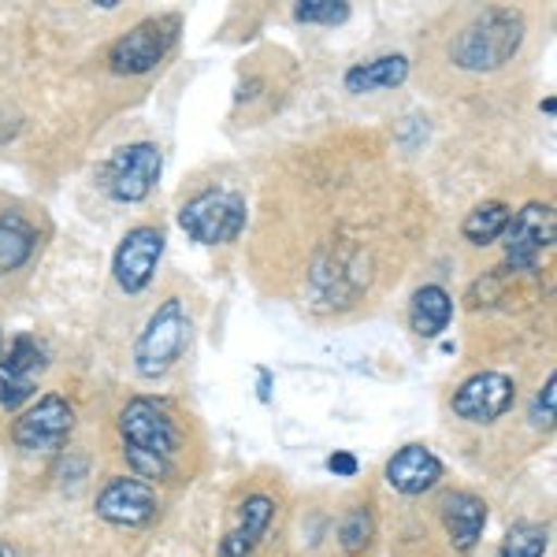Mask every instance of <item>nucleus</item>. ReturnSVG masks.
Masks as SVG:
<instances>
[{
  "instance_id": "nucleus-19",
  "label": "nucleus",
  "mask_w": 557,
  "mask_h": 557,
  "mask_svg": "<svg viewBox=\"0 0 557 557\" xmlns=\"http://www.w3.org/2000/svg\"><path fill=\"white\" fill-rule=\"evenodd\" d=\"M509 205L502 201H483L475 205V209L465 215V238L472 242V246H491V242H498L502 235H506L509 227Z\"/></svg>"
},
{
  "instance_id": "nucleus-12",
  "label": "nucleus",
  "mask_w": 557,
  "mask_h": 557,
  "mask_svg": "<svg viewBox=\"0 0 557 557\" xmlns=\"http://www.w3.org/2000/svg\"><path fill=\"white\" fill-rule=\"evenodd\" d=\"M157 513H160L157 491L141 480L120 475V480H112L97 494V517L115 528H146L149 520H157Z\"/></svg>"
},
{
  "instance_id": "nucleus-11",
  "label": "nucleus",
  "mask_w": 557,
  "mask_h": 557,
  "mask_svg": "<svg viewBox=\"0 0 557 557\" xmlns=\"http://www.w3.org/2000/svg\"><path fill=\"white\" fill-rule=\"evenodd\" d=\"M164 257V231L160 227H134L123 235L120 249L112 260V275L115 283L127 294H141L157 275V264Z\"/></svg>"
},
{
  "instance_id": "nucleus-9",
  "label": "nucleus",
  "mask_w": 557,
  "mask_h": 557,
  "mask_svg": "<svg viewBox=\"0 0 557 557\" xmlns=\"http://www.w3.org/2000/svg\"><path fill=\"white\" fill-rule=\"evenodd\" d=\"M49 357L45 346L34 335H15L8 354H0V406L15 412L23 401L34 398L38 391V375L45 372Z\"/></svg>"
},
{
  "instance_id": "nucleus-3",
  "label": "nucleus",
  "mask_w": 557,
  "mask_h": 557,
  "mask_svg": "<svg viewBox=\"0 0 557 557\" xmlns=\"http://www.w3.org/2000/svg\"><path fill=\"white\" fill-rule=\"evenodd\" d=\"M186 338H190V317H186L183 301L168 298L134 343V368L141 380H160L164 372H172V364L186 349Z\"/></svg>"
},
{
  "instance_id": "nucleus-15",
  "label": "nucleus",
  "mask_w": 557,
  "mask_h": 557,
  "mask_svg": "<svg viewBox=\"0 0 557 557\" xmlns=\"http://www.w3.org/2000/svg\"><path fill=\"white\" fill-rule=\"evenodd\" d=\"M272 517H275V502L264 498V494H253V498L242 502V524L220 543V557H249V550L272 528Z\"/></svg>"
},
{
  "instance_id": "nucleus-23",
  "label": "nucleus",
  "mask_w": 557,
  "mask_h": 557,
  "mask_svg": "<svg viewBox=\"0 0 557 557\" xmlns=\"http://www.w3.org/2000/svg\"><path fill=\"white\" fill-rule=\"evenodd\" d=\"M554 401H557V375L546 380V386L539 391L535 409H532V424L535 428H554Z\"/></svg>"
},
{
  "instance_id": "nucleus-8",
  "label": "nucleus",
  "mask_w": 557,
  "mask_h": 557,
  "mask_svg": "<svg viewBox=\"0 0 557 557\" xmlns=\"http://www.w3.org/2000/svg\"><path fill=\"white\" fill-rule=\"evenodd\" d=\"M71 428H75V409L60 394H45L38 406H30L15 420L12 443L26 454H52L71 438Z\"/></svg>"
},
{
  "instance_id": "nucleus-5",
  "label": "nucleus",
  "mask_w": 557,
  "mask_h": 557,
  "mask_svg": "<svg viewBox=\"0 0 557 557\" xmlns=\"http://www.w3.org/2000/svg\"><path fill=\"white\" fill-rule=\"evenodd\" d=\"M178 227L201 246H227L246 227V197L235 190H205L183 205Z\"/></svg>"
},
{
  "instance_id": "nucleus-14",
  "label": "nucleus",
  "mask_w": 557,
  "mask_h": 557,
  "mask_svg": "<svg viewBox=\"0 0 557 557\" xmlns=\"http://www.w3.org/2000/svg\"><path fill=\"white\" fill-rule=\"evenodd\" d=\"M443 524H446V532H450L457 550L469 554L475 546V539L483 535V524H487V506H483V498H475V494L457 491L443 502Z\"/></svg>"
},
{
  "instance_id": "nucleus-17",
  "label": "nucleus",
  "mask_w": 557,
  "mask_h": 557,
  "mask_svg": "<svg viewBox=\"0 0 557 557\" xmlns=\"http://www.w3.org/2000/svg\"><path fill=\"white\" fill-rule=\"evenodd\" d=\"M454 317V298L443 290V286L428 283L412 294V309H409V323L420 338H438L446 327H450Z\"/></svg>"
},
{
  "instance_id": "nucleus-27",
  "label": "nucleus",
  "mask_w": 557,
  "mask_h": 557,
  "mask_svg": "<svg viewBox=\"0 0 557 557\" xmlns=\"http://www.w3.org/2000/svg\"><path fill=\"white\" fill-rule=\"evenodd\" d=\"M0 557H12V550H8V546H4V543H0Z\"/></svg>"
},
{
  "instance_id": "nucleus-16",
  "label": "nucleus",
  "mask_w": 557,
  "mask_h": 557,
  "mask_svg": "<svg viewBox=\"0 0 557 557\" xmlns=\"http://www.w3.org/2000/svg\"><path fill=\"white\" fill-rule=\"evenodd\" d=\"M409 78V60L401 52L394 57H380V60H368V64H357L346 71V89L349 94H380V89H398Z\"/></svg>"
},
{
  "instance_id": "nucleus-6",
  "label": "nucleus",
  "mask_w": 557,
  "mask_h": 557,
  "mask_svg": "<svg viewBox=\"0 0 557 557\" xmlns=\"http://www.w3.org/2000/svg\"><path fill=\"white\" fill-rule=\"evenodd\" d=\"M175 38H178L175 15L141 20L134 30H127L108 49V64H112L115 75H149V71L172 52Z\"/></svg>"
},
{
  "instance_id": "nucleus-10",
  "label": "nucleus",
  "mask_w": 557,
  "mask_h": 557,
  "mask_svg": "<svg viewBox=\"0 0 557 557\" xmlns=\"http://www.w3.org/2000/svg\"><path fill=\"white\" fill-rule=\"evenodd\" d=\"M517 401V386L502 372H475L454 391V412L469 424H494Z\"/></svg>"
},
{
  "instance_id": "nucleus-26",
  "label": "nucleus",
  "mask_w": 557,
  "mask_h": 557,
  "mask_svg": "<svg viewBox=\"0 0 557 557\" xmlns=\"http://www.w3.org/2000/svg\"><path fill=\"white\" fill-rule=\"evenodd\" d=\"M554 108H557V101H554V97H546V101H543V112H546V115H554Z\"/></svg>"
},
{
  "instance_id": "nucleus-20",
  "label": "nucleus",
  "mask_w": 557,
  "mask_h": 557,
  "mask_svg": "<svg viewBox=\"0 0 557 557\" xmlns=\"http://www.w3.org/2000/svg\"><path fill=\"white\" fill-rule=\"evenodd\" d=\"M546 543H550V532L543 524L520 520V524L509 528V535L502 539L494 557H546Z\"/></svg>"
},
{
  "instance_id": "nucleus-13",
  "label": "nucleus",
  "mask_w": 557,
  "mask_h": 557,
  "mask_svg": "<svg viewBox=\"0 0 557 557\" xmlns=\"http://www.w3.org/2000/svg\"><path fill=\"white\" fill-rule=\"evenodd\" d=\"M443 480V461L428 446H406L386 461V483L398 494H424Z\"/></svg>"
},
{
  "instance_id": "nucleus-28",
  "label": "nucleus",
  "mask_w": 557,
  "mask_h": 557,
  "mask_svg": "<svg viewBox=\"0 0 557 557\" xmlns=\"http://www.w3.org/2000/svg\"><path fill=\"white\" fill-rule=\"evenodd\" d=\"M0 354H4V335H0Z\"/></svg>"
},
{
  "instance_id": "nucleus-1",
  "label": "nucleus",
  "mask_w": 557,
  "mask_h": 557,
  "mask_svg": "<svg viewBox=\"0 0 557 557\" xmlns=\"http://www.w3.org/2000/svg\"><path fill=\"white\" fill-rule=\"evenodd\" d=\"M120 435L123 454H127L134 472L146 475V480H168L172 475V457L183 435H178V424L164 401L131 398L120 412Z\"/></svg>"
},
{
  "instance_id": "nucleus-25",
  "label": "nucleus",
  "mask_w": 557,
  "mask_h": 557,
  "mask_svg": "<svg viewBox=\"0 0 557 557\" xmlns=\"http://www.w3.org/2000/svg\"><path fill=\"white\" fill-rule=\"evenodd\" d=\"M268 398H272V375L260 368V401H268Z\"/></svg>"
},
{
  "instance_id": "nucleus-21",
  "label": "nucleus",
  "mask_w": 557,
  "mask_h": 557,
  "mask_svg": "<svg viewBox=\"0 0 557 557\" xmlns=\"http://www.w3.org/2000/svg\"><path fill=\"white\" fill-rule=\"evenodd\" d=\"M349 12L354 8L346 4V0H301L298 8H294V20L298 23H320V26H338L349 20Z\"/></svg>"
},
{
  "instance_id": "nucleus-18",
  "label": "nucleus",
  "mask_w": 557,
  "mask_h": 557,
  "mask_svg": "<svg viewBox=\"0 0 557 557\" xmlns=\"http://www.w3.org/2000/svg\"><path fill=\"white\" fill-rule=\"evenodd\" d=\"M34 246H38V235H34V227L23 215L15 212L0 215V275L23 268L34 257Z\"/></svg>"
},
{
  "instance_id": "nucleus-22",
  "label": "nucleus",
  "mask_w": 557,
  "mask_h": 557,
  "mask_svg": "<svg viewBox=\"0 0 557 557\" xmlns=\"http://www.w3.org/2000/svg\"><path fill=\"white\" fill-rule=\"evenodd\" d=\"M368 539H372V517H368V509H354L343 520V546L349 554H357L368 546Z\"/></svg>"
},
{
  "instance_id": "nucleus-2",
  "label": "nucleus",
  "mask_w": 557,
  "mask_h": 557,
  "mask_svg": "<svg viewBox=\"0 0 557 557\" xmlns=\"http://www.w3.org/2000/svg\"><path fill=\"white\" fill-rule=\"evenodd\" d=\"M524 45V15L517 8H487L457 34L450 60L461 71H498Z\"/></svg>"
},
{
  "instance_id": "nucleus-7",
  "label": "nucleus",
  "mask_w": 557,
  "mask_h": 557,
  "mask_svg": "<svg viewBox=\"0 0 557 557\" xmlns=\"http://www.w3.org/2000/svg\"><path fill=\"white\" fill-rule=\"evenodd\" d=\"M554 235H557L554 205L543 201L524 205L517 215H509V227L502 235L506 238V268H513V272H535L543 253L554 246Z\"/></svg>"
},
{
  "instance_id": "nucleus-4",
  "label": "nucleus",
  "mask_w": 557,
  "mask_h": 557,
  "mask_svg": "<svg viewBox=\"0 0 557 557\" xmlns=\"http://www.w3.org/2000/svg\"><path fill=\"white\" fill-rule=\"evenodd\" d=\"M160 168H164L160 149L152 146V141H134V146L115 149L112 157L97 168V186H101L112 201L138 205L157 190Z\"/></svg>"
},
{
  "instance_id": "nucleus-24",
  "label": "nucleus",
  "mask_w": 557,
  "mask_h": 557,
  "mask_svg": "<svg viewBox=\"0 0 557 557\" xmlns=\"http://www.w3.org/2000/svg\"><path fill=\"white\" fill-rule=\"evenodd\" d=\"M327 469L335 475H343V480H354V475H357V457L346 454V450H335L327 457Z\"/></svg>"
}]
</instances>
